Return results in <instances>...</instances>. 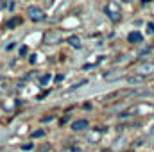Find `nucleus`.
<instances>
[{"label":"nucleus","mask_w":154,"mask_h":152,"mask_svg":"<svg viewBox=\"0 0 154 152\" xmlns=\"http://www.w3.org/2000/svg\"><path fill=\"white\" fill-rule=\"evenodd\" d=\"M127 81H129V82H134V84H136V82H142V81H143V77H129V79H127Z\"/></svg>","instance_id":"nucleus-8"},{"label":"nucleus","mask_w":154,"mask_h":152,"mask_svg":"<svg viewBox=\"0 0 154 152\" xmlns=\"http://www.w3.org/2000/svg\"><path fill=\"white\" fill-rule=\"evenodd\" d=\"M68 43H70L74 48H81V38H79V36H70V38H68Z\"/></svg>","instance_id":"nucleus-6"},{"label":"nucleus","mask_w":154,"mask_h":152,"mask_svg":"<svg viewBox=\"0 0 154 152\" xmlns=\"http://www.w3.org/2000/svg\"><path fill=\"white\" fill-rule=\"evenodd\" d=\"M127 41H129V43H142V41H143V36H142V32L133 31V32L127 34Z\"/></svg>","instance_id":"nucleus-4"},{"label":"nucleus","mask_w":154,"mask_h":152,"mask_svg":"<svg viewBox=\"0 0 154 152\" xmlns=\"http://www.w3.org/2000/svg\"><path fill=\"white\" fill-rule=\"evenodd\" d=\"M104 13H106L108 18L113 20V22H118V20L122 18V7H120L118 2H108L106 7H104Z\"/></svg>","instance_id":"nucleus-1"},{"label":"nucleus","mask_w":154,"mask_h":152,"mask_svg":"<svg viewBox=\"0 0 154 152\" xmlns=\"http://www.w3.org/2000/svg\"><path fill=\"white\" fill-rule=\"evenodd\" d=\"M147 31H149L151 34H154V25H152V23H149V25H147Z\"/></svg>","instance_id":"nucleus-11"},{"label":"nucleus","mask_w":154,"mask_h":152,"mask_svg":"<svg viewBox=\"0 0 154 152\" xmlns=\"http://www.w3.org/2000/svg\"><path fill=\"white\" fill-rule=\"evenodd\" d=\"M72 129L74 131H84V129H88V120H75L72 123Z\"/></svg>","instance_id":"nucleus-5"},{"label":"nucleus","mask_w":154,"mask_h":152,"mask_svg":"<svg viewBox=\"0 0 154 152\" xmlns=\"http://www.w3.org/2000/svg\"><path fill=\"white\" fill-rule=\"evenodd\" d=\"M43 134H45L43 129H41V131H34V132H32V138H39V136H43Z\"/></svg>","instance_id":"nucleus-9"},{"label":"nucleus","mask_w":154,"mask_h":152,"mask_svg":"<svg viewBox=\"0 0 154 152\" xmlns=\"http://www.w3.org/2000/svg\"><path fill=\"white\" fill-rule=\"evenodd\" d=\"M136 74L140 77H145V75H152L154 74V61H143L136 66Z\"/></svg>","instance_id":"nucleus-3"},{"label":"nucleus","mask_w":154,"mask_h":152,"mask_svg":"<svg viewBox=\"0 0 154 152\" xmlns=\"http://www.w3.org/2000/svg\"><path fill=\"white\" fill-rule=\"evenodd\" d=\"M27 16L32 22H43L45 20V13H43V9L38 7V5H29L27 7Z\"/></svg>","instance_id":"nucleus-2"},{"label":"nucleus","mask_w":154,"mask_h":152,"mask_svg":"<svg viewBox=\"0 0 154 152\" xmlns=\"http://www.w3.org/2000/svg\"><path fill=\"white\" fill-rule=\"evenodd\" d=\"M48 81H50V75H48V74H45V75L39 79V84H41V86H47V84H48Z\"/></svg>","instance_id":"nucleus-7"},{"label":"nucleus","mask_w":154,"mask_h":152,"mask_svg":"<svg viewBox=\"0 0 154 152\" xmlns=\"http://www.w3.org/2000/svg\"><path fill=\"white\" fill-rule=\"evenodd\" d=\"M32 149V143H27V145H22V150H31Z\"/></svg>","instance_id":"nucleus-10"}]
</instances>
